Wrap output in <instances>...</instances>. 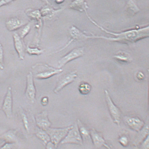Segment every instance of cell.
<instances>
[{"label": "cell", "instance_id": "cell-12", "mask_svg": "<svg viewBox=\"0 0 149 149\" xmlns=\"http://www.w3.org/2000/svg\"><path fill=\"white\" fill-rule=\"evenodd\" d=\"M90 136L92 143L96 148H100L106 143L102 135L95 129L90 130Z\"/></svg>", "mask_w": 149, "mask_h": 149}, {"label": "cell", "instance_id": "cell-30", "mask_svg": "<svg viewBox=\"0 0 149 149\" xmlns=\"http://www.w3.org/2000/svg\"><path fill=\"white\" fill-rule=\"evenodd\" d=\"M56 147L52 142H49L46 145V149H56Z\"/></svg>", "mask_w": 149, "mask_h": 149}, {"label": "cell", "instance_id": "cell-34", "mask_svg": "<svg viewBox=\"0 0 149 149\" xmlns=\"http://www.w3.org/2000/svg\"><path fill=\"white\" fill-rule=\"evenodd\" d=\"M64 1H56V2L58 4H61V3L64 2Z\"/></svg>", "mask_w": 149, "mask_h": 149}, {"label": "cell", "instance_id": "cell-16", "mask_svg": "<svg viewBox=\"0 0 149 149\" xmlns=\"http://www.w3.org/2000/svg\"><path fill=\"white\" fill-rule=\"evenodd\" d=\"M137 137L134 141V145L136 146L140 144L143 140L149 135V125L145 124L143 128L138 132Z\"/></svg>", "mask_w": 149, "mask_h": 149}, {"label": "cell", "instance_id": "cell-19", "mask_svg": "<svg viewBox=\"0 0 149 149\" xmlns=\"http://www.w3.org/2000/svg\"><path fill=\"white\" fill-rule=\"evenodd\" d=\"M116 60L123 63H128L131 62L132 59L129 54L124 52H120L114 56Z\"/></svg>", "mask_w": 149, "mask_h": 149}, {"label": "cell", "instance_id": "cell-10", "mask_svg": "<svg viewBox=\"0 0 149 149\" xmlns=\"http://www.w3.org/2000/svg\"><path fill=\"white\" fill-rule=\"evenodd\" d=\"M35 118L37 127L45 131L51 127L52 124L49 120L47 111H43L37 114Z\"/></svg>", "mask_w": 149, "mask_h": 149}, {"label": "cell", "instance_id": "cell-6", "mask_svg": "<svg viewBox=\"0 0 149 149\" xmlns=\"http://www.w3.org/2000/svg\"><path fill=\"white\" fill-rule=\"evenodd\" d=\"M13 96L12 88L8 87L2 106L3 112L8 119L12 117L13 114Z\"/></svg>", "mask_w": 149, "mask_h": 149}, {"label": "cell", "instance_id": "cell-27", "mask_svg": "<svg viewBox=\"0 0 149 149\" xmlns=\"http://www.w3.org/2000/svg\"><path fill=\"white\" fill-rule=\"evenodd\" d=\"M140 145H141V149H149V135L143 140V141L140 143Z\"/></svg>", "mask_w": 149, "mask_h": 149}, {"label": "cell", "instance_id": "cell-17", "mask_svg": "<svg viewBox=\"0 0 149 149\" xmlns=\"http://www.w3.org/2000/svg\"><path fill=\"white\" fill-rule=\"evenodd\" d=\"M79 130L80 135L83 140L87 139V138H90V131L87 129L84 125L82 124L81 121L79 120H78L77 121Z\"/></svg>", "mask_w": 149, "mask_h": 149}, {"label": "cell", "instance_id": "cell-8", "mask_svg": "<svg viewBox=\"0 0 149 149\" xmlns=\"http://www.w3.org/2000/svg\"><path fill=\"white\" fill-rule=\"evenodd\" d=\"M77 77V74L76 71H73L65 75L58 82L54 90V93L58 94L64 87L74 81Z\"/></svg>", "mask_w": 149, "mask_h": 149}, {"label": "cell", "instance_id": "cell-2", "mask_svg": "<svg viewBox=\"0 0 149 149\" xmlns=\"http://www.w3.org/2000/svg\"><path fill=\"white\" fill-rule=\"evenodd\" d=\"M104 94L109 114L115 124L119 126L120 123L121 116L120 109L113 102L108 91L105 90L104 91Z\"/></svg>", "mask_w": 149, "mask_h": 149}, {"label": "cell", "instance_id": "cell-4", "mask_svg": "<svg viewBox=\"0 0 149 149\" xmlns=\"http://www.w3.org/2000/svg\"><path fill=\"white\" fill-rule=\"evenodd\" d=\"M39 71L36 73L35 77L39 80H44L62 73L63 70L56 69L46 64L38 65Z\"/></svg>", "mask_w": 149, "mask_h": 149}, {"label": "cell", "instance_id": "cell-22", "mask_svg": "<svg viewBox=\"0 0 149 149\" xmlns=\"http://www.w3.org/2000/svg\"><path fill=\"white\" fill-rule=\"evenodd\" d=\"M44 50L40 49L38 48H31L29 45L27 46L26 51L29 55H39L42 54Z\"/></svg>", "mask_w": 149, "mask_h": 149}, {"label": "cell", "instance_id": "cell-21", "mask_svg": "<svg viewBox=\"0 0 149 149\" xmlns=\"http://www.w3.org/2000/svg\"><path fill=\"white\" fill-rule=\"evenodd\" d=\"M26 14L30 17L38 20H40L41 15L39 10H28L26 11Z\"/></svg>", "mask_w": 149, "mask_h": 149}, {"label": "cell", "instance_id": "cell-3", "mask_svg": "<svg viewBox=\"0 0 149 149\" xmlns=\"http://www.w3.org/2000/svg\"><path fill=\"white\" fill-rule=\"evenodd\" d=\"M83 141L76 122L72 125L66 136L61 143L62 144H73L82 145L83 144Z\"/></svg>", "mask_w": 149, "mask_h": 149}, {"label": "cell", "instance_id": "cell-31", "mask_svg": "<svg viewBox=\"0 0 149 149\" xmlns=\"http://www.w3.org/2000/svg\"><path fill=\"white\" fill-rule=\"evenodd\" d=\"M13 1H0V7H1L5 6L7 4H9Z\"/></svg>", "mask_w": 149, "mask_h": 149}, {"label": "cell", "instance_id": "cell-20", "mask_svg": "<svg viewBox=\"0 0 149 149\" xmlns=\"http://www.w3.org/2000/svg\"><path fill=\"white\" fill-rule=\"evenodd\" d=\"M78 90L82 95H87L91 90V86L89 83H83L80 84L78 87Z\"/></svg>", "mask_w": 149, "mask_h": 149}, {"label": "cell", "instance_id": "cell-28", "mask_svg": "<svg viewBox=\"0 0 149 149\" xmlns=\"http://www.w3.org/2000/svg\"><path fill=\"white\" fill-rule=\"evenodd\" d=\"M15 146V143H6L0 147V149H14Z\"/></svg>", "mask_w": 149, "mask_h": 149}, {"label": "cell", "instance_id": "cell-9", "mask_svg": "<svg viewBox=\"0 0 149 149\" xmlns=\"http://www.w3.org/2000/svg\"><path fill=\"white\" fill-rule=\"evenodd\" d=\"M125 124L135 131L139 132L145 126L144 122L136 116H125L124 118Z\"/></svg>", "mask_w": 149, "mask_h": 149}, {"label": "cell", "instance_id": "cell-35", "mask_svg": "<svg viewBox=\"0 0 149 149\" xmlns=\"http://www.w3.org/2000/svg\"><path fill=\"white\" fill-rule=\"evenodd\" d=\"M130 149H138V147H137L135 145L134 146V147H132V148H131Z\"/></svg>", "mask_w": 149, "mask_h": 149}, {"label": "cell", "instance_id": "cell-32", "mask_svg": "<svg viewBox=\"0 0 149 149\" xmlns=\"http://www.w3.org/2000/svg\"><path fill=\"white\" fill-rule=\"evenodd\" d=\"M138 78L139 79V80H143L144 78V75L141 72H140L138 74Z\"/></svg>", "mask_w": 149, "mask_h": 149}, {"label": "cell", "instance_id": "cell-29", "mask_svg": "<svg viewBox=\"0 0 149 149\" xmlns=\"http://www.w3.org/2000/svg\"><path fill=\"white\" fill-rule=\"evenodd\" d=\"M41 102L43 106H47L49 103L48 97H43L41 100Z\"/></svg>", "mask_w": 149, "mask_h": 149}, {"label": "cell", "instance_id": "cell-18", "mask_svg": "<svg viewBox=\"0 0 149 149\" xmlns=\"http://www.w3.org/2000/svg\"><path fill=\"white\" fill-rule=\"evenodd\" d=\"M70 7L80 11H83L84 10L86 11V9L88 8L86 2L81 1H74L70 5Z\"/></svg>", "mask_w": 149, "mask_h": 149}, {"label": "cell", "instance_id": "cell-14", "mask_svg": "<svg viewBox=\"0 0 149 149\" xmlns=\"http://www.w3.org/2000/svg\"><path fill=\"white\" fill-rule=\"evenodd\" d=\"M17 132L16 130L11 129L0 135V139L6 143H16L17 140Z\"/></svg>", "mask_w": 149, "mask_h": 149}, {"label": "cell", "instance_id": "cell-13", "mask_svg": "<svg viewBox=\"0 0 149 149\" xmlns=\"http://www.w3.org/2000/svg\"><path fill=\"white\" fill-rule=\"evenodd\" d=\"M23 23L21 20L16 17L8 19L6 22V28L10 31H13L21 27Z\"/></svg>", "mask_w": 149, "mask_h": 149}, {"label": "cell", "instance_id": "cell-25", "mask_svg": "<svg viewBox=\"0 0 149 149\" xmlns=\"http://www.w3.org/2000/svg\"><path fill=\"white\" fill-rule=\"evenodd\" d=\"M4 68V50L2 45L0 43V70H3Z\"/></svg>", "mask_w": 149, "mask_h": 149}, {"label": "cell", "instance_id": "cell-23", "mask_svg": "<svg viewBox=\"0 0 149 149\" xmlns=\"http://www.w3.org/2000/svg\"><path fill=\"white\" fill-rule=\"evenodd\" d=\"M31 27V24L29 23L23 27L20 32L19 36L21 39H23L30 32Z\"/></svg>", "mask_w": 149, "mask_h": 149}, {"label": "cell", "instance_id": "cell-33", "mask_svg": "<svg viewBox=\"0 0 149 149\" xmlns=\"http://www.w3.org/2000/svg\"><path fill=\"white\" fill-rule=\"evenodd\" d=\"M104 146L107 149H113L110 146L107 144V143H105V144H104Z\"/></svg>", "mask_w": 149, "mask_h": 149}, {"label": "cell", "instance_id": "cell-5", "mask_svg": "<svg viewBox=\"0 0 149 149\" xmlns=\"http://www.w3.org/2000/svg\"><path fill=\"white\" fill-rule=\"evenodd\" d=\"M84 54V49L83 48H77L72 50L58 61V68L61 69L67 63L81 57Z\"/></svg>", "mask_w": 149, "mask_h": 149}, {"label": "cell", "instance_id": "cell-1", "mask_svg": "<svg viewBox=\"0 0 149 149\" xmlns=\"http://www.w3.org/2000/svg\"><path fill=\"white\" fill-rule=\"evenodd\" d=\"M72 126L64 128H49L47 131V132L50 137L51 142L57 147L61 143L71 129Z\"/></svg>", "mask_w": 149, "mask_h": 149}, {"label": "cell", "instance_id": "cell-24", "mask_svg": "<svg viewBox=\"0 0 149 149\" xmlns=\"http://www.w3.org/2000/svg\"><path fill=\"white\" fill-rule=\"evenodd\" d=\"M21 118L25 130L27 132H29L30 131V124H29L28 118L26 114H25L24 113H22Z\"/></svg>", "mask_w": 149, "mask_h": 149}, {"label": "cell", "instance_id": "cell-7", "mask_svg": "<svg viewBox=\"0 0 149 149\" xmlns=\"http://www.w3.org/2000/svg\"><path fill=\"white\" fill-rule=\"evenodd\" d=\"M25 94L27 99L32 103H35L36 100V89L34 84L33 74L31 72H30L27 75Z\"/></svg>", "mask_w": 149, "mask_h": 149}, {"label": "cell", "instance_id": "cell-15", "mask_svg": "<svg viewBox=\"0 0 149 149\" xmlns=\"http://www.w3.org/2000/svg\"><path fill=\"white\" fill-rule=\"evenodd\" d=\"M36 136L38 139L44 145L51 141L50 137L45 131L40 129L37 127L35 131Z\"/></svg>", "mask_w": 149, "mask_h": 149}, {"label": "cell", "instance_id": "cell-11", "mask_svg": "<svg viewBox=\"0 0 149 149\" xmlns=\"http://www.w3.org/2000/svg\"><path fill=\"white\" fill-rule=\"evenodd\" d=\"M14 44L15 50L17 52L19 57L20 59L23 60L24 59V49L22 39L16 33H13V35Z\"/></svg>", "mask_w": 149, "mask_h": 149}, {"label": "cell", "instance_id": "cell-26", "mask_svg": "<svg viewBox=\"0 0 149 149\" xmlns=\"http://www.w3.org/2000/svg\"><path fill=\"white\" fill-rule=\"evenodd\" d=\"M118 141L120 144L124 147L127 146L129 143V139L125 135H122L120 137Z\"/></svg>", "mask_w": 149, "mask_h": 149}]
</instances>
